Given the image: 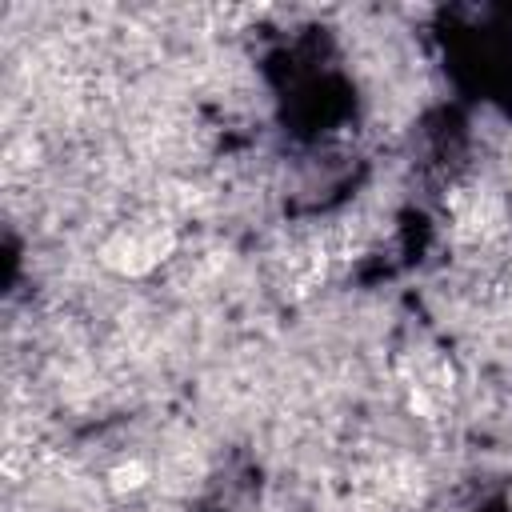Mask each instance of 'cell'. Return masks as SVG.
Returning a JSON list of instances; mask_svg holds the SVG:
<instances>
[{"mask_svg": "<svg viewBox=\"0 0 512 512\" xmlns=\"http://www.w3.org/2000/svg\"><path fill=\"white\" fill-rule=\"evenodd\" d=\"M144 480H148V468H144L140 460H128V464H120V468H112V472H108V488H112L116 496L144 488Z\"/></svg>", "mask_w": 512, "mask_h": 512, "instance_id": "6da1fadb", "label": "cell"}]
</instances>
